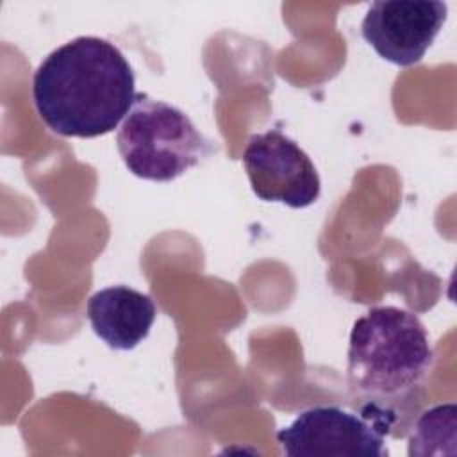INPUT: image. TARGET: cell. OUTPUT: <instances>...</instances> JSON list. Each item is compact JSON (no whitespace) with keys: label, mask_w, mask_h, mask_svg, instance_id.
I'll return each instance as SVG.
<instances>
[{"label":"cell","mask_w":457,"mask_h":457,"mask_svg":"<svg viewBox=\"0 0 457 457\" xmlns=\"http://www.w3.org/2000/svg\"><path fill=\"white\" fill-rule=\"evenodd\" d=\"M43 123L64 137L112 132L136 100V77L121 50L96 36H79L52 50L32 77Z\"/></svg>","instance_id":"1"},{"label":"cell","mask_w":457,"mask_h":457,"mask_svg":"<svg viewBox=\"0 0 457 457\" xmlns=\"http://www.w3.org/2000/svg\"><path fill=\"white\" fill-rule=\"evenodd\" d=\"M432 362L434 350L416 314L380 305L355 320L348 345V386L362 412L389 428L420 398Z\"/></svg>","instance_id":"2"},{"label":"cell","mask_w":457,"mask_h":457,"mask_svg":"<svg viewBox=\"0 0 457 457\" xmlns=\"http://www.w3.org/2000/svg\"><path fill=\"white\" fill-rule=\"evenodd\" d=\"M118 152L129 171L143 180L170 182L212 152L191 118L146 93L136 100L116 134Z\"/></svg>","instance_id":"3"},{"label":"cell","mask_w":457,"mask_h":457,"mask_svg":"<svg viewBox=\"0 0 457 457\" xmlns=\"http://www.w3.org/2000/svg\"><path fill=\"white\" fill-rule=\"evenodd\" d=\"M391 428L370 414L336 405L302 411L277 432V443L289 457H386V434Z\"/></svg>","instance_id":"4"},{"label":"cell","mask_w":457,"mask_h":457,"mask_svg":"<svg viewBox=\"0 0 457 457\" xmlns=\"http://www.w3.org/2000/svg\"><path fill=\"white\" fill-rule=\"evenodd\" d=\"M243 166L252 191L264 202L305 209L320 198L321 180L314 162L278 129L250 136Z\"/></svg>","instance_id":"5"},{"label":"cell","mask_w":457,"mask_h":457,"mask_svg":"<svg viewBox=\"0 0 457 457\" xmlns=\"http://www.w3.org/2000/svg\"><path fill=\"white\" fill-rule=\"evenodd\" d=\"M446 16L445 2L378 0L368 7L361 34L382 59L405 68L423 59Z\"/></svg>","instance_id":"6"},{"label":"cell","mask_w":457,"mask_h":457,"mask_svg":"<svg viewBox=\"0 0 457 457\" xmlns=\"http://www.w3.org/2000/svg\"><path fill=\"white\" fill-rule=\"evenodd\" d=\"M86 314L93 332L109 348L132 350L150 334L157 307L137 289L111 286L89 296Z\"/></svg>","instance_id":"7"},{"label":"cell","mask_w":457,"mask_h":457,"mask_svg":"<svg viewBox=\"0 0 457 457\" xmlns=\"http://www.w3.org/2000/svg\"><path fill=\"white\" fill-rule=\"evenodd\" d=\"M443 443H455V403L430 407L418 418L409 436L411 457L443 453Z\"/></svg>","instance_id":"8"}]
</instances>
